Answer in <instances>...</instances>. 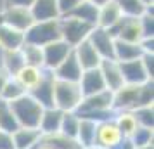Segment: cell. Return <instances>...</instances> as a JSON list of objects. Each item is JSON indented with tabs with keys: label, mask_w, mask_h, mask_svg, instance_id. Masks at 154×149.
I'll use <instances>...</instances> for the list:
<instances>
[{
	"label": "cell",
	"mask_w": 154,
	"mask_h": 149,
	"mask_svg": "<svg viewBox=\"0 0 154 149\" xmlns=\"http://www.w3.org/2000/svg\"><path fill=\"white\" fill-rule=\"evenodd\" d=\"M43 75H45V68H35V66H28L26 64L14 78L24 87L26 92H29L33 87L38 85V82L43 78Z\"/></svg>",
	"instance_id": "cell-24"
},
{
	"label": "cell",
	"mask_w": 154,
	"mask_h": 149,
	"mask_svg": "<svg viewBox=\"0 0 154 149\" xmlns=\"http://www.w3.org/2000/svg\"><path fill=\"white\" fill-rule=\"evenodd\" d=\"M119 68H121L123 82L128 83V85H142V83H146V82H152V80L147 76L146 70H144V64H142L140 59L119 63Z\"/></svg>",
	"instance_id": "cell-14"
},
{
	"label": "cell",
	"mask_w": 154,
	"mask_h": 149,
	"mask_svg": "<svg viewBox=\"0 0 154 149\" xmlns=\"http://www.w3.org/2000/svg\"><path fill=\"white\" fill-rule=\"evenodd\" d=\"M87 40L92 43L94 49L97 50L100 59H114V36L106 28L95 26L90 31Z\"/></svg>",
	"instance_id": "cell-10"
},
{
	"label": "cell",
	"mask_w": 154,
	"mask_h": 149,
	"mask_svg": "<svg viewBox=\"0 0 154 149\" xmlns=\"http://www.w3.org/2000/svg\"><path fill=\"white\" fill-rule=\"evenodd\" d=\"M52 73H54L56 80H63V82H76V83H78L80 78H82L83 70H82L80 63L76 61L75 54L71 52L69 56L66 57V59H64L63 63L59 64Z\"/></svg>",
	"instance_id": "cell-17"
},
{
	"label": "cell",
	"mask_w": 154,
	"mask_h": 149,
	"mask_svg": "<svg viewBox=\"0 0 154 149\" xmlns=\"http://www.w3.org/2000/svg\"><path fill=\"white\" fill-rule=\"evenodd\" d=\"M135 120L139 123V127H146V128H152L154 127V111H152V104L151 106H140L137 109H133Z\"/></svg>",
	"instance_id": "cell-35"
},
{
	"label": "cell",
	"mask_w": 154,
	"mask_h": 149,
	"mask_svg": "<svg viewBox=\"0 0 154 149\" xmlns=\"http://www.w3.org/2000/svg\"><path fill=\"white\" fill-rule=\"evenodd\" d=\"M63 116H64V111H61V109H57V107H45L42 113V118H40V125H38V130L42 132V135L59 132Z\"/></svg>",
	"instance_id": "cell-19"
},
{
	"label": "cell",
	"mask_w": 154,
	"mask_h": 149,
	"mask_svg": "<svg viewBox=\"0 0 154 149\" xmlns=\"http://www.w3.org/2000/svg\"><path fill=\"white\" fill-rule=\"evenodd\" d=\"M35 0H5V5H17V7H29Z\"/></svg>",
	"instance_id": "cell-40"
},
{
	"label": "cell",
	"mask_w": 154,
	"mask_h": 149,
	"mask_svg": "<svg viewBox=\"0 0 154 149\" xmlns=\"http://www.w3.org/2000/svg\"><path fill=\"white\" fill-rule=\"evenodd\" d=\"M23 43H24V33L23 31H17V29L0 23V49L2 50L21 49Z\"/></svg>",
	"instance_id": "cell-21"
},
{
	"label": "cell",
	"mask_w": 154,
	"mask_h": 149,
	"mask_svg": "<svg viewBox=\"0 0 154 149\" xmlns=\"http://www.w3.org/2000/svg\"><path fill=\"white\" fill-rule=\"evenodd\" d=\"M9 104L12 107V111H14V116L17 120V123H19V127L38 128L40 118H42V113L45 107L40 102H36L28 92L24 95H21L19 99L9 102Z\"/></svg>",
	"instance_id": "cell-3"
},
{
	"label": "cell",
	"mask_w": 154,
	"mask_h": 149,
	"mask_svg": "<svg viewBox=\"0 0 154 149\" xmlns=\"http://www.w3.org/2000/svg\"><path fill=\"white\" fill-rule=\"evenodd\" d=\"M123 139L125 137L119 132L118 125L114 121V116L107 118V120L97 121V125H95V146H100L104 149H112Z\"/></svg>",
	"instance_id": "cell-9"
},
{
	"label": "cell",
	"mask_w": 154,
	"mask_h": 149,
	"mask_svg": "<svg viewBox=\"0 0 154 149\" xmlns=\"http://www.w3.org/2000/svg\"><path fill=\"white\" fill-rule=\"evenodd\" d=\"M16 149H31L36 142L42 139V132L38 128H28V127H19L12 134Z\"/></svg>",
	"instance_id": "cell-22"
},
{
	"label": "cell",
	"mask_w": 154,
	"mask_h": 149,
	"mask_svg": "<svg viewBox=\"0 0 154 149\" xmlns=\"http://www.w3.org/2000/svg\"><path fill=\"white\" fill-rule=\"evenodd\" d=\"M114 121L118 125L119 132L123 134V137H132V134L139 128V123L135 120L133 111H116L114 113Z\"/></svg>",
	"instance_id": "cell-29"
},
{
	"label": "cell",
	"mask_w": 154,
	"mask_h": 149,
	"mask_svg": "<svg viewBox=\"0 0 154 149\" xmlns=\"http://www.w3.org/2000/svg\"><path fill=\"white\" fill-rule=\"evenodd\" d=\"M75 113L80 118L94 121H102L114 116V107H112V92L111 90H102L94 95H87L80 102V106Z\"/></svg>",
	"instance_id": "cell-2"
},
{
	"label": "cell",
	"mask_w": 154,
	"mask_h": 149,
	"mask_svg": "<svg viewBox=\"0 0 154 149\" xmlns=\"http://www.w3.org/2000/svg\"><path fill=\"white\" fill-rule=\"evenodd\" d=\"M24 63L28 66H35V68H43V49L33 43H23L21 47Z\"/></svg>",
	"instance_id": "cell-31"
},
{
	"label": "cell",
	"mask_w": 154,
	"mask_h": 149,
	"mask_svg": "<svg viewBox=\"0 0 154 149\" xmlns=\"http://www.w3.org/2000/svg\"><path fill=\"white\" fill-rule=\"evenodd\" d=\"M42 141L52 149H82V146L76 139H71V137L61 134V132L42 135Z\"/></svg>",
	"instance_id": "cell-27"
},
{
	"label": "cell",
	"mask_w": 154,
	"mask_h": 149,
	"mask_svg": "<svg viewBox=\"0 0 154 149\" xmlns=\"http://www.w3.org/2000/svg\"><path fill=\"white\" fill-rule=\"evenodd\" d=\"M24 66H26V63H24V57H23L21 49L4 50V56H2V68L7 71L9 76H16Z\"/></svg>",
	"instance_id": "cell-25"
},
{
	"label": "cell",
	"mask_w": 154,
	"mask_h": 149,
	"mask_svg": "<svg viewBox=\"0 0 154 149\" xmlns=\"http://www.w3.org/2000/svg\"><path fill=\"white\" fill-rule=\"evenodd\" d=\"M83 0H57V5H59V12H61V17L63 16H68L71 14V11L80 5Z\"/></svg>",
	"instance_id": "cell-37"
},
{
	"label": "cell",
	"mask_w": 154,
	"mask_h": 149,
	"mask_svg": "<svg viewBox=\"0 0 154 149\" xmlns=\"http://www.w3.org/2000/svg\"><path fill=\"white\" fill-rule=\"evenodd\" d=\"M140 61L144 64V70H146L147 76L152 80V76H154V56L152 54H144V56L140 57Z\"/></svg>",
	"instance_id": "cell-38"
},
{
	"label": "cell",
	"mask_w": 154,
	"mask_h": 149,
	"mask_svg": "<svg viewBox=\"0 0 154 149\" xmlns=\"http://www.w3.org/2000/svg\"><path fill=\"white\" fill-rule=\"evenodd\" d=\"M142 56H144V49H142V45H140V43L114 40V59H116L118 63L140 59Z\"/></svg>",
	"instance_id": "cell-20"
},
{
	"label": "cell",
	"mask_w": 154,
	"mask_h": 149,
	"mask_svg": "<svg viewBox=\"0 0 154 149\" xmlns=\"http://www.w3.org/2000/svg\"><path fill=\"white\" fill-rule=\"evenodd\" d=\"M154 99L152 82H146L142 85H128L125 83L118 90L112 92V107L116 111H133L140 106H151Z\"/></svg>",
	"instance_id": "cell-1"
},
{
	"label": "cell",
	"mask_w": 154,
	"mask_h": 149,
	"mask_svg": "<svg viewBox=\"0 0 154 149\" xmlns=\"http://www.w3.org/2000/svg\"><path fill=\"white\" fill-rule=\"evenodd\" d=\"M90 4H94V5H97V7H100V5H104L106 2H109V0H88Z\"/></svg>",
	"instance_id": "cell-44"
},
{
	"label": "cell",
	"mask_w": 154,
	"mask_h": 149,
	"mask_svg": "<svg viewBox=\"0 0 154 149\" xmlns=\"http://www.w3.org/2000/svg\"><path fill=\"white\" fill-rule=\"evenodd\" d=\"M112 149H135L133 147V144H132V141H130V139H123V141L119 142V144H116V146H114V147Z\"/></svg>",
	"instance_id": "cell-41"
},
{
	"label": "cell",
	"mask_w": 154,
	"mask_h": 149,
	"mask_svg": "<svg viewBox=\"0 0 154 149\" xmlns=\"http://www.w3.org/2000/svg\"><path fill=\"white\" fill-rule=\"evenodd\" d=\"M144 4H146L147 7H152V0H142Z\"/></svg>",
	"instance_id": "cell-47"
},
{
	"label": "cell",
	"mask_w": 154,
	"mask_h": 149,
	"mask_svg": "<svg viewBox=\"0 0 154 149\" xmlns=\"http://www.w3.org/2000/svg\"><path fill=\"white\" fill-rule=\"evenodd\" d=\"M61 40V29H59V19L52 21H35L24 33V42L33 43L38 47H45L49 43Z\"/></svg>",
	"instance_id": "cell-5"
},
{
	"label": "cell",
	"mask_w": 154,
	"mask_h": 149,
	"mask_svg": "<svg viewBox=\"0 0 154 149\" xmlns=\"http://www.w3.org/2000/svg\"><path fill=\"white\" fill-rule=\"evenodd\" d=\"M68 16H73V17H76L80 21L87 23V24H92V26H97V16H99V7L97 5H94L90 4L88 0H83L80 5L71 11V14Z\"/></svg>",
	"instance_id": "cell-26"
},
{
	"label": "cell",
	"mask_w": 154,
	"mask_h": 149,
	"mask_svg": "<svg viewBox=\"0 0 154 149\" xmlns=\"http://www.w3.org/2000/svg\"><path fill=\"white\" fill-rule=\"evenodd\" d=\"M9 78H11V76L7 75V71L4 70V68H0V94H2V90H4V87H5Z\"/></svg>",
	"instance_id": "cell-42"
},
{
	"label": "cell",
	"mask_w": 154,
	"mask_h": 149,
	"mask_svg": "<svg viewBox=\"0 0 154 149\" xmlns=\"http://www.w3.org/2000/svg\"><path fill=\"white\" fill-rule=\"evenodd\" d=\"M128 139L132 141L133 147H140V146H146V144H152V128L139 127L132 134V137H128Z\"/></svg>",
	"instance_id": "cell-36"
},
{
	"label": "cell",
	"mask_w": 154,
	"mask_h": 149,
	"mask_svg": "<svg viewBox=\"0 0 154 149\" xmlns=\"http://www.w3.org/2000/svg\"><path fill=\"white\" fill-rule=\"evenodd\" d=\"M29 11L35 21H52L61 17L57 0H35L29 5Z\"/></svg>",
	"instance_id": "cell-18"
},
{
	"label": "cell",
	"mask_w": 154,
	"mask_h": 149,
	"mask_svg": "<svg viewBox=\"0 0 154 149\" xmlns=\"http://www.w3.org/2000/svg\"><path fill=\"white\" fill-rule=\"evenodd\" d=\"M0 23L7 24L11 28L26 33V29L35 23L29 7H17V5H5L2 14H0Z\"/></svg>",
	"instance_id": "cell-8"
},
{
	"label": "cell",
	"mask_w": 154,
	"mask_h": 149,
	"mask_svg": "<svg viewBox=\"0 0 154 149\" xmlns=\"http://www.w3.org/2000/svg\"><path fill=\"white\" fill-rule=\"evenodd\" d=\"M24 94H26L24 87H23L21 83L14 78V76H11V78L7 80L5 87H4L2 94H0V99H2V101H7V102H12V101L19 99V97H21V95H24Z\"/></svg>",
	"instance_id": "cell-33"
},
{
	"label": "cell",
	"mask_w": 154,
	"mask_h": 149,
	"mask_svg": "<svg viewBox=\"0 0 154 149\" xmlns=\"http://www.w3.org/2000/svg\"><path fill=\"white\" fill-rule=\"evenodd\" d=\"M135 149H152V144H146V146H140V147H135Z\"/></svg>",
	"instance_id": "cell-45"
},
{
	"label": "cell",
	"mask_w": 154,
	"mask_h": 149,
	"mask_svg": "<svg viewBox=\"0 0 154 149\" xmlns=\"http://www.w3.org/2000/svg\"><path fill=\"white\" fill-rule=\"evenodd\" d=\"M0 149H16V144H14V139H12V134L0 130Z\"/></svg>",
	"instance_id": "cell-39"
},
{
	"label": "cell",
	"mask_w": 154,
	"mask_h": 149,
	"mask_svg": "<svg viewBox=\"0 0 154 149\" xmlns=\"http://www.w3.org/2000/svg\"><path fill=\"white\" fill-rule=\"evenodd\" d=\"M95 125H97V121L87 120V118H80L76 141L80 142L82 147H88V146H94L95 144Z\"/></svg>",
	"instance_id": "cell-28"
},
{
	"label": "cell",
	"mask_w": 154,
	"mask_h": 149,
	"mask_svg": "<svg viewBox=\"0 0 154 149\" xmlns=\"http://www.w3.org/2000/svg\"><path fill=\"white\" fill-rule=\"evenodd\" d=\"M107 31L114 36V40H123V42H132V43H140L144 40L140 17L121 16L119 21L116 24H112Z\"/></svg>",
	"instance_id": "cell-7"
},
{
	"label": "cell",
	"mask_w": 154,
	"mask_h": 149,
	"mask_svg": "<svg viewBox=\"0 0 154 149\" xmlns=\"http://www.w3.org/2000/svg\"><path fill=\"white\" fill-rule=\"evenodd\" d=\"M78 127H80V116L75 111H69V113H64L59 132L64 135H68V137H71V139H76Z\"/></svg>",
	"instance_id": "cell-34"
},
{
	"label": "cell",
	"mask_w": 154,
	"mask_h": 149,
	"mask_svg": "<svg viewBox=\"0 0 154 149\" xmlns=\"http://www.w3.org/2000/svg\"><path fill=\"white\" fill-rule=\"evenodd\" d=\"M31 149H52V147H50V146H47V144H45L42 139H40V141L36 142V144H35V146H33Z\"/></svg>",
	"instance_id": "cell-43"
},
{
	"label": "cell",
	"mask_w": 154,
	"mask_h": 149,
	"mask_svg": "<svg viewBox=\"0 0 154 149\" xmlns=\"http://www.w3.org/2000/svg\"><path fill=\"white\" fill-rule=\"evenodd\" d=\"M54 82H56V76L54 73L49 70H45V75L43 78L38 82V85L33 87L29 90V95L40 102L43 107H54Z\"/></svg>",
	"instance_id": "cell-12"
},
{
	"label": "cell",
	"mask_w": 154,
	"mask_h": 149,
	"mask_svg": "<svg viewBox=\"0 0 154 149\" xmlns=\"http://www.w3.org/2000/svg\"><path fill=\"white\" fill-rule=\"evenodd\" d=\"M78 85H80V88H82L83 97L99 94V92H102V90H107V88H106V83H104V78H102L99 68L85 70L83 73H82V78H80V82H78Z\"/></svg>",
	"instance_id": "cell-16"
},
{
	"label": "cell",
	"mask_w": 154,
	"mask_h": 149,
	"mask_svg": "<svg viewBox=\"0 0 154 149\" xmlns=\"http://www.w3.org/2000/svg\"><path fill=\"white\" fill-rule=\"evenodd\" d=\"M95 28L92 24H87V23L80 21L73 16H63L59 17V29H61V40L75 47L80 42H83L88 38L90 31Z\"/></svg>",
	"instance_id": "cell-6"
},
{
	"label": "cell",
	"mask_w": 154,
	"mask_h": 149,
	"mask_svg": "<svg viewBox=\"0 0 154 149\" xmlns=\"http://www.w3.org/2000/svg\"><path fill=\"white\" fill-rule=\"evenodd\" d=\"M82 101L83 94L76 82H63V80L54 82V107L64 113H69L76 111Z\"/></svg>",
	"instance_id": "cell-4"
},
{
	"label": "cell",
	"mask_w": 154,
	"mask_h": 149,
	"mask_svg": "<svg viewBox=\"0 0 154 149\" xmlns=\"http://www.w3.org/2000/svg\"><path fill=\"white\" fill-rule=\"evenodd\" d=\"M99 71L104 78L106 88L107 90H118L119 87L125 85L123 82V75H121V68H119V63L116 59H102L100 64H99Z\"/></svg>",
	"instance_id": "cell-13"
},
{
	"label": "cell",
	"mask_w": 154,
	"mask_h": 149,
	"mask_svg": "<svg viewBox=\"0 0 154 149\" xmlns=\"http://www.w3.org/2000/svg\"><path fill=\"white\" fill-rule=\"evenodd\" d=\"M73 54L76 57V61L80 63L82 70H94V68H99L100 64V56L97 54V50L92 47V43L88 40H83L80 42L78 45L73 47Z\"/></svg>",
	"instance_id": "cell-15"
},
{
	"label": "cell",
	"mask_w": 154,
	"mask_h": 149,
	"mask_svg": "<svg viewBox=\"0 0 154 149\" xmlns=\"http://www.w3.org/2000/svg\"><path fill=\"white\" fill-rule=\"evenodd\" d=\"M42 49H43V68L49 71H54L73 52V47L68 45L64 40H56V42L49 43Z\"/></svg>",
	"instance_id": "cell-11"
},
{
	"label": "cell",
	"mask_w": 154,
	"mask_h": 149,
	"mask_svg": "<svg viewBox=\"0 0 154 149\" xmlns=\"http://www.w3.org/2000/svg\"><path fill=\"white\" fill-rule=\"evenodd\" d=\"M114 4L119 7L123 16H132V17H140L149 9L142 0H114Z\"/></svg>",
	"instance_id": "cell-32"
},
{
	"label": "cell",
	"mask_w": 154,
	"mask_h": 149,
	"mask_svg": "<svg viewBox=\"0 0 154 149\" xmlns=\"http://www.w3.org/2000/svg\"><path fill=\"white\" fill-rule=\"evenodd\" d=\"M82 149H104V147H100V146H95V144H94V146H88V147H82Z\"/></svg>",
	"instance_id": "cell-46"
},
{
	"label": "cell",
	"mask_w": 154,
	"mask_h": 149,
	"mask_svg": "<svg viewBox=\"0 0 154 149\" xmlns=\"http://www.w3.org/2000/svg\"><path fill=\"white\" fill-rule=\"evenodd\" d=\"M17 128H19V123L16 120L11 104H9L7 101L0 99V130L9 132V134H14Z\"/></svg>",
	"instance_id": "cell-30"
},
{
	"label": "cell",
	"mask_w": 154,
	"mask_h": 149,
	"mask_svg": "<svg viewBox=\"0 0 154 149\" xmlns=\"http://www.w3.org/2000/svg\"><path fill=\"white\" fill-rule=\"evenodd\" d=\"M121 16H123V14H121L119 7L114 4V0H109V2H106L104 5H100V7H99L97 26L109 29L112 24H116V23L119 21V17H121Z\"/></svg>",
	"instance_id": "cell-23"
}]
</instances>
